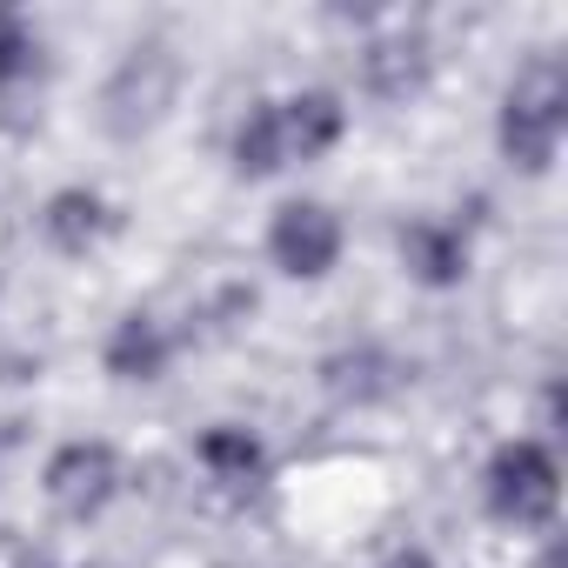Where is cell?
<instances>
[{
    "instance_id": "1",
    "label": "cell",
    "mask_w": 568,
    "mask_h": 568,
    "mask_svg": "<svg viewBox=\"0 0 568 568\" xmlns=\"http://www.w3.org/2000/svg\"><path fill=\"white\" fill-rule=\"evenodd\" d=\"M561 128H568V74H561L555 54H541L501 94V154H508V168L548 174V161L561 148Z\"/></svg>"
},
{
    "instance_id": "2",
    "label": "cell",
    "mask_w": 568,
    "mask_h": 568,
    "mask_svg": "<svg viewBox=\"0 0 568 568\" xmlns=\"http://www.w3.org/2000/svg\"><path fill=\"white\" fill-rule=\"evenodd\" d=\"M481 488H488V508H495L501 521H515V528H541V521L555 515L561 468H555V455H548L541 442H508V448H495Z\"/></svg>"
},
{
    "instance_id": "3",
    "label": "cell",
    "mask_w": 568,
    "mask_h": 568,
    "mask_svg": "<svg viewBox=\"0 0 568 568\" xmlns=\"http://www.w3.org/2000/svg\"><path fill=\"white\" fill-rule=\"evenodd\" d=\"M267 254H274L281 274L322 281V274L335 267V254H342V221H335V207H322V201H288V207L274 214V227H267Z\"/></svg>"
},
{
    "instance_id": "4",
    "label": "cell",
    "mask_w": 568,
    "mask_h": 568,
    "mask_svg": "<svg viewBox=\"0 0 568 568\" xmlns=\"http://www.w3.org/2000/svg\"><path fill=\"white\" fill-rule=\"evenodd\" d=\"M114 488H121V455H114L108 442H68V448L48 462V495H54V508L74 515V521L101 515V508L114 501Z\"/></svg>"
},
{
    "instance_id": "5",
    "label": "cell",
    "mask_w": 568,
    "mask_h": 568,
    "mask_svg": "<svg viewBox=\"0 0 568 568\" xmlns=\"http://www.w3.org/2000/svg\"><path fill=\"white\" fill-rule=\"evenodd\" d=\"M274 121H281V148H288V161H322L342 141V128H348V114H342V101L328 88L274 101Z\"/></svg>"
},
{
    "instance_id": "6",
    "label": "cell",
    "mask_w": 568,
    "mask_h": 568,
    "mask_svg": "<svg viewBox=\"0 0 568 568\" xmlns=\"http://www.w3.org/2000/svg\"><path fill=\"white\" fill-rule=\"evenodd\" d=\"M402 261H408L415 281H428V288H455V281L468 274V234L455 221L422 214V221L402 227Z\"/></svg>"
},
{
    "instance_id": "7",
    "label": "cell",
    "mask_w": 568,
    "mask_h": 568,
    "mask_svg": "<svg viewBox=\"0 0 568 568\" xmlns=\"http://www.w3.org/2000/svg\"><path fill=\"white\" fill-rule=\"evenodd\" d=\"M168 362H174V342H168V328L154 315L114 322V335H108V375L114 382H161Z\"/></svg>"
},
{
    "instance_id": "8",
    "label": "cell",
    "mask_w": 568,
    "mask_h": 568,
    "mask_svg": "<svg viewBox=\"0 0 568 568\" xmlns=\"http://www.w3.org/2000/svg\"><path fill=\"white\" fill-rule=\"evenodd\" d=\"M41 227H48V241H54L61 254H88V247H101V241H108L114 214H108V201H101V194H88V187H61V194L48 201Z\"/></svg>"
},
{
    "instance_id": "9",
    "label": "cell",
    "mask_w": 568,
    "mask_h": 568,
    "mask_svg": "<svg viewBox=\"0 0 568 568\" xmlns=\"http://www.w3.org/2000/svg\"><path fill=\"white\" fill-rule=\"evenodd\" d=\"M362 81H368L382 101H408V94L428 81V41H422V34L375 41V48L362 54Z\"/></svg>"
},
{
    "instance_id": "10",
    "label": "cell",
    "mask_w": 568,
    "mask_h": 568,
    "mask_svg": "<svg viewBox=\"0 0 568 568\" xmlns=\"http://www.w3.org/2000/svg\"><path fill=\"white\" fill-rule=\"evenodd\" d=\"M234 168L241 174H281L288 168V148H281V121H274V101H261V108H247V121L234 128Z\"/></svg>"
},
{
    "instance_id": "11",
    "label": "cell",
    "mask_w": 568,
    "mask_h": 568,
    "mask_svg": "<svg viewBox=\"0 0 568 568\" xmlns=\"http://www.w3.org/2000/svg\"><path fill=\"white\" fill-rule=\"evenodd\" d=\"M41 34L14 14H0V101H21L34 81H41Z\"/></svg>"
},
{
    "instance_id": "12",
    "label": "cell",
    "mask_w": 568,
    "mask_h": 568,
    "mask_svg": "<svg viewBox=\"0 0 568 568\" xmlns=\"http://www.w3.org/2000/svg\"><path fill=\"white\" fill-rule=\"evenodd\" d=\"M201 462H207V475L214 481H227V488H247V481H261V442L247 435V428H207L201 435Z\"/></svg>"
},
{
    "instance_id": "13",
    "label": "cell",
    "mask_w": 568,
    "mask_h": 568,
    "mask_svg": "<svg viewBox=\"0 0 568 568\" xmlns=\"http://www.w3.org/2000/svg\"><path fill=\"white\" fill-rule=\"evenodd\" d=\"M322 375H328V388H335L342 402H348V395H355V402H368V395H388V375H395V368H388V355L355 348V355H335Z\"/></svg>"
},
{
    "instance_id": "14",
    "label": "cell",
    "mask_w": 568,
    "mask_h": 568,
    "mask_svg": "<svg viewBox=\"0 0 568 568\" xmlns=\"http://www.w3.org/2000/svg\"><path fill=\"white\" fill-rule=\"evenodd\" d=\"M382 568H435V561H428L422 548H402V555H395V561H382Z\"/></svg>"
}]
</instances>
